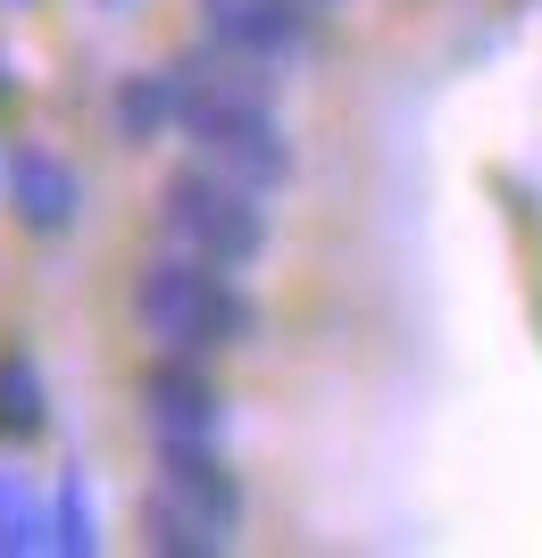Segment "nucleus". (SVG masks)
I'll return each instance as SVG.
<instances>
[{"label":"nucleus","mask_w":542,"mask_h":558,"mask_svg":"<svg viewBox=\"0 0 542 558\" xmlns=\"http://www.w3.org/2000/svg\"><path fill=\"white\" fill-rule=\"evenodd\" d=\"M134 326L159 350L209 359V350H242L260 333V301L226 267H209V258L159 251V258H142V276H134Z\"/></svg>","instance_id":"nucleus-1"},{"label":"nucleus","mask_w":542,"mask_h":558,"mask_svg":"<svg viewBox=\"0 0 542 558\" xmlns=\"http://www.w3.org/2000/svg\"><path fill=\"white\" fill-rule=\"evenodd\" d=\"M159 226L176 251H192V258H209V267L234 276V267H251L267 251V192L217 175L209 159H192L159 184Z\"/></svg>","instance_id":"nucleus-2"},{"label":"nucleus","mask_w":542,"mask_h":558,"mask_svg":"<svg viewBox=\"0 0 542 558\" xmlns=\"http://www.w3.org/2000/svg\"><path fill=\"white\" fill-rule=\"evenodd\" d=\"M176 134L192 142V159H209L217 175H234L251 192L292 184V134L276 125V100H234V93H184Z\"/></svg>","instance_id":"nucleus-3"},{"label":"nucleus","mask_w":542,"mask_h":558,"mask_svg":"<svg viewBox=\"0 0 542 558\" xmlns=\"http://www.w3.org/2000/svg\"><path fill=\"white\" fill-rule=\"evenodd\" d=\"M142 425H150V442H217L226 434V392H217L209 359L159 350L142 367Z\"/></svg>","instance_id":"nucleus-4"},{"label":"nucleus","mask_w":542,"mask_h":558,"mask_svg":"<svg viewBox=\"0 0 542 558\" xmlns=\"http://www.w3.org/2000/svg\"><path fill=\"white\" fill-rule=\"evenodd\" d=\"M201 34L260 68H292L317 50V9L309 0H201Z\"/></svg>","instance_id":"nucleus-5"},{"label":"nucleus","mask_w":542,"mask_h":558,"mask_svg":"<svg viewBox=\"0 0 542 558\" xmlns=\"http://www.w3.org/2000/svg\"><path fill=\"white\" fill-rule=\"evenodd\" d=\"M0 192H9V217H17L34 242H59V233L84 217V175H75L59 150H43V142H25V150L0 159Z\"/></svg>","instance_id":"nucleus-6"},{"label":"nucleus","mask_w":542,"mask_h":558,"mask_svg":"<svg viewBox=\"0 0 542 558\" xmlns=\"http://www.w3.org/2000/svg\"><path fill=\"white\" fill-rule=\"evenodd\" d=\"M159 450V492L167 500H184L192 517H209L217 534H234L242 525V475L226 466L217 442H150Z\"/></svg>","instance_id":"nucleus-7"},{"label":"nucleus","mask_w":542,"mask_h":558,"mask_svg":"<svg viewBox=\"0 0 542 558\" xmlns=\"http://www.w3.org/2000/svg\"><path fill=\"white\" fill-rule=\"evenodd\" d=\"M176 109H184L176 68H142V75H125L118 93H109V125H118L125 150H150L159 134H176Z\"/></svg>","instance_id":"nucleus-8"},{"label":"nucleus","mask_w":542,"mask_h":558,"mask_svg":"<svg viewBox=\"0 0 542 558\" xmlns=\"http://www.w3.org/2000/svg\"><path fill=\"white\" fill-rule=\"evenodd\" d=\"M142 550H159V558H226L234 534H217L209 517H192L184 500L150 492V500H142Z\"/></svg>","instance_id":"nucleus-9"},{"label":"nucleus","mask_w":542,"mask_h":558,"mask_svg":"<svg viewBox=\"0 0 542 558\" xmlns=\"http://www.w3.org/2000/svg\"><path fill=\"white\" fill-rule=\"evenodd\" d=\"M50 425V384L34 350H0V442H43Z\"/></svg>","instance_id":"nucleus-10"},{"label":"nucleus","mask_w":542,"mask_h":558,"mask_svg":"<svg viewBox=\"0 0 542 558\" xmlns=\"http://www.w3.org/2000/svg\"><path fill=\"white\" fill-rule=\"evenodd\" d=\"M50 550H59V558H93L100 550V517H93V484H84V466H68L59 492H50Z\"/></svg>","instance_id":"nucleus-11"},{"label":"nucleus","mask_w":542,"mask_h":558,"mask_svg":"<svg viewBox=\"0 0 542 558\" xmlns=\"http://www.w3.org/2000/svg\"><path fill=\"white\" fill-rule=\"evenodd\" d=\"M50 550V500L17 484V475H0V558H34Z\"/></svg>","instance_id":"nucleus-12"},{"label":"nucleus","mask_w":542,"mask_h":558,"mask_svg":"<svg viewBox=\"0 0 542 558\" xmlns=\"http://www.w3.org/2000/svg\"><path fill=\"white\" fill-rule=\"evenodd\" d=\"M100 9H134V0H100Z\"/></svg>","instance_id":"nucleus-13"},{"label":"nucleus","mask_w":542,"mask_h":558,"mask_svg":"<svg viewBox=\"0 0 542 558\" xmlns=\"http://www.w3.org/2000/svg\"><path fill=\"white\" fill-rule=\"evenodd\" d=\"M0 100H9V68H0Z\"/></svg>","instance_id":"nucleus-14"},{"label":"nucleus","mask_w":542,"mask_h":558,"mask_svg":"<svg viewBox=\"0 0 542 558\" xmlns=\"http://www.w3.org/2000/svg\"><path fill=\"white\" fill-rule=\"evenodd\" d=\"M9 9H34V0H9Z\"/></svg>","instance_id":"nucleus-15"}]
</instances>
